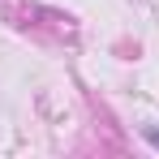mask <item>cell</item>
<instances>
[{"label":"cell","mask_w":159,"mask_h":159,"mask_svg":"<svg viewBox=\"0 0 159 159\" xmlns=\"http://www.w3.org/2000/svg\"><path fill=\"white\" fill-rule=\"evenodd\" d=\"M142 138H146V142H151V146L159 151V129H151V125H146V129H142Z\"/></svg>","instance_id":"1"}]
</instances>
